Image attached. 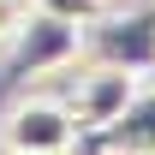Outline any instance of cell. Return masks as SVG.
I'll return each mask as SVG.
<instances>
[{"label": "cell", "instance_id": "6da1fadb", "mask_svg": "<svg viewBox=\"0 0 155 155\" xmlns=\"http://www.w3.org/2000/svg\"><path fill=\"white\" fill-rule=\"evenodd\" d=\"M84 60V24H66L54 12H36L18 24V36L6 42V60H0V78L6 84H24V78H48V72H72Z\"/></svg>", "mask_w": 155, "mask_h": 155}, {"label": "cell", "instance_id": "7a4b0ae2", "mask_svg": "<svg viewBox=\"0 0 155 155\" xmlns=\"http://www.w3.org/2000/svg\"><path fill=\"white\" fill-rule=\"evenodd\" d=\"M84 60L155 78V6H107L96 24H84Z\"/></svg>", "mask_w": 155, "mask_h": 155}, {"label": "cell", "instance_id": "3957f363", "mask_svg": "<svg viewBox=\"0 0 155 155\" xmlns=\"http://www.w3.org/2000/svg\"><path fill=\"white\" fill-rule=\"evenodd\" d=\"M0 143L6 155H36V149H78L84 125H78L72 101L60 96H18L0 119Z\"/></svg>", "mask_w": 155, "mask_h": 155}, {"label": "cell", "instance_id": "277c9868", "mask_svg": "<svg viewBox=\"0 0 155 155\" xmlns=\"http://www.w3.org/2000/svg\"><path fill=\"white\" fill-rule=\"evenodd\" d=\"M137 84H143V78L125 72V66H90V60H84L78 90H72V114H78V125H84V137L101 131V125H114V119L125 114V101L137 96Z\"/></svg>", "mask_w": 155, "mask_h": 155}, {"label": "cell", "instance_id": "5b68a950", "mask_svg": "<svg viewBox=\"0 0 155 155\" xmlns=\"http://www.w3.org/2000/svg\"><path fill=\"white\" fill-rule=\"evenodd\" d=\"M84 155H155V84L143 78L137 84V96L125 101V114L114 125H101L78 143Z\"/></svg>", "mask_w": 155, "mask_h": 155}, {"label": "cell", "instance_id": "8992f818", "mask_svg": "<svg viewBox=\"0 0 155 155\" xmlns=\"http://www.w3.org/2000/svg\"><path fill=\"white\" fill-rule=\"evenodd\" d=\"M36 12H54V18H66V24H96L114 0H30Z\"/></svg>", "mask_w": 155, "mask_h": 155}, {"label": "cell", "instance_id": "52a82bcc", "mask_svg": "<svg viewBox=\"0 0 155 155\" xmlns=\"http://www.w3.org/2000/svg\"><path fill=\"white\" fill-rule=\"evenodd\" d=\"M30 18V0H0V48L18 36V24Z\"/></svg>", "mask_w": 155, "mask_h": 155}, {"label": "cell", "instance_id": "ba28073f", "mask_svg": "<svg viewBox=\"0 0 155 155\" xmlns=\"http://www.w3.org/2000/svg\"><path fill=\"white\" fill-rule=\"evenodd\" d=\"M36 155H84V149H36Z\"/></svg>", "mask_w": 155, "mask_h": 155}]
</instances>
